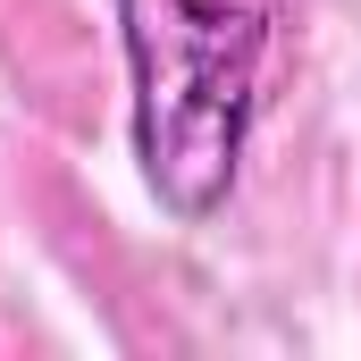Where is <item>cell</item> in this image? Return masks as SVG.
Returning a JSON list of instances; mask_svg holds the SVG:
<instances>
[{
    "label": "cell",
    "instance_id": "6da1fadb",
    "mask_svg": "<svg viewBox=\"0 0 361 361\" xmlns=\"http://www.w3.org/2000/svg\"><path fill=\"white\" fill-rule=\"evenodd\" d=\"M135 76V160L169 219H210L252 143L277 0H118Z\"/></svg>",
    "mask_w": 361,
    "mask_h": 361
}]
</instances>
